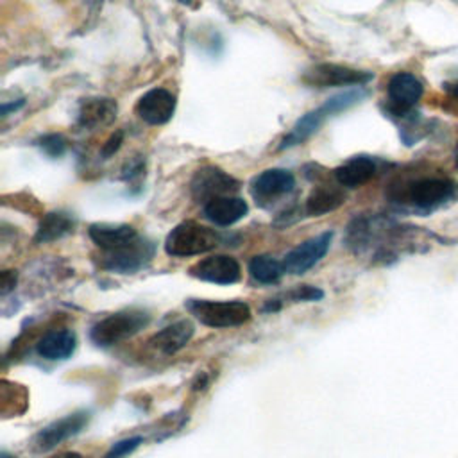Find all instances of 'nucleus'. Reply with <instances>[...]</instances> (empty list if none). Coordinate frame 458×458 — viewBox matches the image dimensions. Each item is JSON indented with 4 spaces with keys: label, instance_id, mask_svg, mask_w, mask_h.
Here are the masks:
<instances>
[{
    "label": "nucleus",
    "instance_id": "1",
    "mask_svg": "<svg viewBox=\"0 0 458 458\" xmlns=\"http://www.w3.org/2000/svg\"><path fill=\"white\" fill-rule=\"evenodd\" d=\"M365 97H367V91L363 88H354V89H349V91H344V93H338V95L327 98L322 106H318L317 109L306 113L304 116H301L295 122L292 131L281 140L279 148L284 150V148L295 147L299 143H304L310 136H313L320 129V125L327 118H331V116H335V114H338V113H342V111H345L349 107H352L354 104L361 102Z\"/></svg>",
    "mask_w": 458,
    "mask_h": 458
},
{
    "label": "nucleus",
    "instance_id": "2",
    "mask_svg": "<svg viewBox=\"0 0 458 458\" xmlns=\"http://www.w3.org/2000/svg\"><path fill=\"white\" fill-rule=\"evenodd\" d=\"M150 322L148 311L141 308H125L100 318L89 331V338L98 347L120 344L140 333Z\"/></svg>",
    "mask_w": 458,
    "mask_h": 458
},
{
    "label": "nucleus",
    "instance_id": "3",
    "mask_svg": "<svg viewBox=\"0 0 458 458\" xmlns=\"http://www.w3.org/2000/svg\"><path fill=\"white\" fill-rule=\"evenodd\" d=\"M218 243H220V236L216 231L206 225H200L197 222H182L168 233L165 240V250L170 256L186 258V256L209 252Z\"/></svg>",
    "mask_w": 458,
    "mask_h": 458
},
{
    "label": "nucleus",
    "instance_id": "4",
    "mask_svg": "<svg viewBox=\"0 0 458 458\" xmlns=\"http://www.w3.org/2000/svg\"><path fill=\"white\" fill-rule=\"evenodd\" d=\"M188 311L204 326L209 327H234L250 318V308L243 301H186Z\"/></svg>",
    "mask_w": 458,
    "mask_h": 458
},
{
    "label": "nucleus",
    "instance_id": "5",
    "mask_svg": "<svg viewBox=\"0 0 458 458\" xmlns=\"http://www.w3.org/2000/svg\"><path fill=\"white\" fill-rule=\"evenodd\" d=\"M152 254H154V245L138 236L136 240H132L123 247L104 250L100 265L102 268H107L118 274H134L150 261Z\"/></svg>",
    "mask_w": 458,
    "mask_h": 458
},
{
    "label": "nucleus",
    "instance_id": "6",
    "mask_svg": "<svg viewBox=\"0 0 458 458\" xmlns=\"http://www.w3.org/2000/svg\"><path fill=\"white\" fill-rule=\"evenodd\" d=\"M374 79V73L354 70L349 66L335 63H320L304 72L302 81L313 88H329V86H347V84H367Z\"/></svg>",
    "mask_w": 458,
    "mask_h": 458
},
{
    "label": "nucleus",
    "instance_id": "7",
    "mask_svg": "<svg viewBox=\"0 0 458 458\" xmlns=\"http://www.w3.org/2000/svg\"><path fill=\"white\" fill-rule=\"evenodd\" d=\"M88 420H89V413L84 410L68 413V415L50 422L43 429H39L32 440V447L39 453L50 451V449L57 447L61 442L77 435L88 424Z\"/></svg>",
    "mask_w": 458,
    "mask_h": 458
},
{
    "label": "nucleus",
    "instance_id": "8",
    "mask_svg": "<svg viewBox=\"0 0 458 458\" xmlns=\"http://www.w3.org/2000/svg\"><path fill=\"white\" fill-rule=\"evenodd\" d=\"M190 186H191V195L199 202L200 200L209 202L211 199L225 197L238 190L236 179H233L229 174L215 166H204L197 170Z\"/></svg>",
    "mask_w": 458,
    "mask_h": 458
},
{
    "label": "nucleus",
    "instance_id": "9",
    "mask_svg": "<svg viewBox=\"0 0 458 458\" xmlns=\"http://www.w3.org/2000/svg\"><path fill=\"white\" fill-rule=\"evenodd\" d=\"M331 238H333V233L326 231V233L313 236V238L302 242L301 245L293 247L283 259L284 270L293 276H301L306 270H310L315 263H318L326 256Z\"/></svg>",
    "mask_w": 458,
    "mask_h": 458
},
{
    "label": "nucleus",
    "instance_id": "10",
    "mask_svg": "<svg viewBox=\"0 0 458 458\" xmlns=\"http://www.w3.org/2000/svg\"><path fill=\"white\" fill-rule=\"evenodd\" d=\"M190 274L200 281L213 284H233L242 277L240 263L225 254H215L200 259L190 268Z\"/></svg>",
    "mask_w": 458,
    "mask_h": 458
},
{
    "label": "nucleus",
    "instance_id": "11",
    "mask_svg": "<svg viewBox=\"0 0 458 458\" xmlns=\"http://www.w3.org/2000/svg\"><path fill=\"white\" fill-rule=\"evenodd\" d=\"M456 184L449 179L426 177L411 182L406 190V197L419 208H435L454 197Z\"/></svg>",
    "mask_w": 458,
    "mask_h": 458
},
{
    "label": "nucleus",
    "instance_id": "12",
    "mask_svg": "<svg viewBox=\"0 0 458 458\" xmlns=\"http://www.w3.org/2000/svg\"><path fill=\"white\" fill-rule=\"evenodd\" d=\"M420 97L422 84L415 75L408 72H399L388 81V109L394 114L408 113Z\"/></svg>",
    "mask_w": 458,
    "mask_h": 458
},
{
    "label": "nucleus",
    "instance_id": "13",
    "mask_svg": "<svg viewBox=\"0 0 458 458\" xmlns=\"http://www.w3.org/2000/svg\"><path fill=\"white\" fill-rule=\"evenodd\" d=\"M174 111H175V97L163 88H154L147 91L136 106L138 116L150 125L166 123L172 118Z\"/></svg>",
    "mask_w": 458,
    "mask_h": 458
},
{
    "label": "nucleus",
    "instance_id": "14",
    "mask_svg": "<svg viewBox=\"0 0 458 458\" xmlns=\"http://www.w3.org/2000/svg\"><path fill=\"white\" fill-rule=\"evenodd\" d=\"M116 111L118 106L113 98H84L77 111V125L82 129H97L102 125H109L116 118Z\"/></svg>",
    "mask_w": 458,
    "mask_h": 458
},
{
    "label": "nucleus",
    "instance_id": "15",
    "mask_svg": "<svg viewBox=\"0 0 458 458\" xmlns=\"http://www.w3.org/2000/svg\"><path fill=\"white\" fill-rule=\"evenodd\" d=\"M295 177L292 172L283 168H268L252 181V195L259 200H270L292 191Z\"/></svg>",
    "mask_w": 458,
    "mask_h": 458
},
{
    "label": "nucleus",
    "instance_id": "16",
    "mask_svg": "<svg viewBox=\"0 0 458 458\" xmlns=\"http://www.w3.org/2000/svg\"><path fill=\"white\" fill-rule=\"evenodd\" d=\"M249 211V206L243 199L225 195L211 199L204 204V215L216 225H233L242 220Z\"/></svg>",
    "mask_w": 458,
    "mask_h": 458
},
{
    "label": "nucleus",
    "instance_id": "17",
    "mask_svg": "<svg viewBox=\"0 0 458 458\" xmlns=\"http://www.w3.org/2000/svg\"><path fill=\"white\" fill-rule=\"evenodd\" d=\"M193 331L195 329L190 320H177L157 331L148 344L163 354H175L191 340Z\"/></svg>",
    "mask_w": 458,
    "mask_h": 458
},
{
    "label": "nucleus",
    "instance_id": "18",
    "mask_svg": "<svg viewBox=\"0 0 458 458\" xmlns=\"http://www.w3.org/2000/svg\"><path fill=\"white\" fill-rule=\"evenodd\" d=\"M89 238L102 250H113L136 240L138 233L132 225L127 224H93L89 227Z\"/></svg>",
    "mask_w": 458,
    "mask_h": 458
},
{
    "label": "nucleus",
    "instance_id": "19",
    "mask_svg": "<svg viewBox=\"0 0 458 458\" xmlns=\"http://www.w3.org/2000/svg\"><path fill=\"white\" fill-rule=\"evenodd\" d=\"M77 338L70 329H54L41 336L36 349L47 360H66L73 354Z\"/></svg>",
    "mask_w": 458,
    "mask_h": 458
},
{
    "label": "nucleus",
    "instance_id": "20",
    "mask_svg": "<svg viewBox=\"0 0 458 458\" xmlns=\"http://www.w3.org/2000/svg\"><path fill=\"white\" fill-rule=\"evenodd\" d=\"M374 174H376V163L367 156L351 157L349 161H345L335 170V177L338 184L345 188H358L367 181H370Z\"/></svg>",
    "mask_w": 458,
    "mask_h": 458
},
{
    "label": "nucleus",
    "instance_id": "21",
    "mask_svg": "<svg viewBox=\"0 0 458 458\" xmlns=\"http://www.w3.org/2000/svg\"><path fill=\"white\" fill-rule=\"evenodd\" d=\"M344 202H345L344 190L333 184H320L311 190L310 197L306 199L304 211L310 216H320L338 209Z\"/></svg>",
    "mask_w": 458,
    "mask_h": 458
},
{
    "label": "nucleus",
    "instance_id": "22",
    "mask_svg": "<svg viewBox=\"0 0 458 458\" xmlns=\"http://www.w3.org/2000/svg\"><path fill=\"white\" fill-rule=\"evenodd\" d=\"M73 225H75V222L68 213H63V211L47 213L38 225V233H36L34 240L38 243L54 242V240L68 234L70 231H73Z\"/></svg>",
    "mask_w": 458,
    "mask_h": 458
},
{
    "label": "nucleus",
    "instance_id": "23",
    "mask_svg": "<svg viewBox=\"0 0 458 458\" xmlns=\"http://www.w3.org/2000/svg\"><path fill=\"white\" fill-rule=\"evenodd\" d=\"M249 272L254 281H258L261 284H274L283 277V274L286 270H284V265L281 261H277L276 258L261 254V256H254L250 259Z\"/></svg>",
    "mask_w": 458,
    "mask_h": 458
},
{
    "label": "nucleus",
    "instance_id": "24",
    "mask_svg": "<svg viewBox=\"0 0 458 458\" xmlns=\"http://www.w3.org/2000/svg\"><path fill=\"white\" fill-rule=\"evenodd\" d=\"M38 145L48 157H61L66 150V140L61 134H47L38 141Z\"/></svg>",
    "mask_w": 458,
    "mask_h": 458
},
{
    "label": "nucleus",
    "instance_id": "25",
    "mask_svg": "<svg viewBox=\"0 0 458 458\" xmlns=\"http://www.w3.org/2000/svg\"><path fill=\"white\" fill-rule=\"evenodd\" d=\"M143 442V438L140 435L136 437H129V438H123V440H118L111 445V449L106 453L104 458H123L127 454H131L134 449L140 447V444Z\"/></svg>",
    "mask_w": 458,
    "mask_h": 458
},
{
    "label": "nucleus",
    "instance_id": "26",
    "mask_svg": "<svg viewBox=\"0 0 458 458\" xmlns=\"http://www.w3.org/2000/svg\"><path fill=\"white\" fill-rule=\"evenodd\" d=\"M288 297L292 301H318L324 297V292L317 286H310V284H302V286H297L295 290H292L288 293Z\"/></svg>",
    "mask_w": 458,
    "mask_h": 458
},
{
    "label": "nucleus",
    "instance_id": "27",
    "mask_svg": "<svg viewBox=\"0 0 458 458\" xmlns=\"http://www.w3.org/2000/svg\"><path fill=\"white\" fill-rule=\"evenodd\" d=\"M122 141H123V131H116V132H113V134L107 138V141L102 145V150H100L102 157H104V159L111 157V156L120 148Z\"/></svg>",
    "mask_w": 458,
    "mask_h": 458
},
{
    "label": "nucleus",
    "instance_id": "28",
    "mask_svg": "<svg viewBox=\"0 0 458 458\" xmlns=\"http://www.w3.org/2000/svg\"><path fill=\"white\" fill-rule=\"evenodd\" d=\"M16 283V274L13 270H5L2 274V293H7Z\"/></svg>",
    "mask_w": 458,
    "mask_h": 458
},
{
    "label": "nucleus",
    "instance_id": "29",
    "mask_svg": "<svg viewBox=\"0 0 458 458\" xmlns=\"http://www.w3.org/2000/svg\"><path fill=\"white\" fill-rule=\"evenodd\" d=\"M23 104H25L23 98H20V100H16V102H11V104H4V106H2V116H7L11 111L20 109Z\"/></svg>",
    "mask_w": 458,
    "mask_h": 458
},
{
    "label": "nucleus",
    "instance_id": "30",
    "mask_svg": "<svg viewBox=\"0 0 458 458\" xmlns=\"http://www.w3.org/2000/svg\"><path fill=\"white\" fill-rule=\"evenodd\" d=\"M447 91H449L451 97H454V98L458 100V82H453V84L447 88Z\"/></svg>",
    "mask_w": 458,
    "mask_h": 458
},
{
    "label": "nucleus",
    "instance_id": "31",
    "mask_svg": "<svg viewBox=\"0 0 458 458\" xmlns=\"http://www.w3.org/2000/svg\"><path fill=\"white\" fill-rule=\"evenodd\" d=\"M59 458H82L79 453H64V454H61Z\"/></svg>",
    "mask_w": 458,
    "mask_h": 458
},
{
    "label": "nucleus",
    "instance_id": "32",
    "mask_svg": "<svg viewBox=\"0 0 458 458\" xmlns=\"http://www.w3.org/2000/svg\"><path fill=\"white\" fill-rule=\"evenodd\" d=\"M0 458H14V456H11V454H7V453H2Z\"/></svg>",
    "mask_w": 458,
    "mask_h": 458
},
{
    "label": "nucleus",
    "instance_id": "33",
    "mask_svg": "<svg viewBox=\"0 0 458 458\" xmlns=\"http://www.w3.org/2000/svg\"><path fill=\"white\" fill-rule=\"evenodd\" d=\"M179 2H181V4H186V5H188V4H191L193 0H179Z\"/></svg>",
    "mask_w": 458,
    "mask_h": 458
},
{
    "label": "nucleus",
    "instance_id": "34",
    "mask_svg": "<svg viewBox=\"0 0 458 458\" xmlns=\"http://www.w3.org/2000/svg\"><path fill=\"white\" fill-rule=\"evenodd\" d=\"M456 161H458V148H456Z\"/></svg>",
    "mask_w": 458,
    "mask_h": 458
}]
</instances>
